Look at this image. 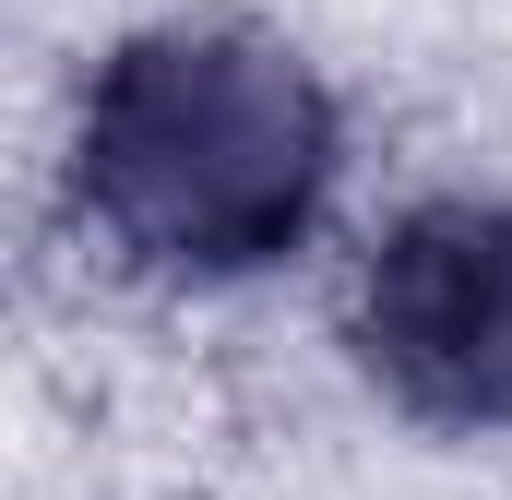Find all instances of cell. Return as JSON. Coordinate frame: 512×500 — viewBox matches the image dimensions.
<instances>
[{
    "label": "cell",
    "mask_w": 512,
    "mask_h": 500,
    "mask_svg": "<svg viewBox=\"0 0 512 500\" xmlns=\"http://www.w3.org/2000/svg\"><path fill=\"white\" fill-rule=\"evenodd\" d=\"M346 131L322 72L262 24H143L72 120V215L167 286H239L322 227Z\"/></svg>",
    "instance_id": "obj_1"
},
{
    "label": "cell",
    "mask_w": 512,
    "mask_h": 500,
    "mask_svg": "<svg viewBox=\"0 0 512 500\" xmlns=\"http://www.w3.org/2000/svg\"><path fill=\"white\" fill-rule=\"evenodd\" d=\"M358 358L417 429H512V203L441 191L358 274Z\"/></svg>",
    "instance_id": "obj_2"
}]
</instances>
